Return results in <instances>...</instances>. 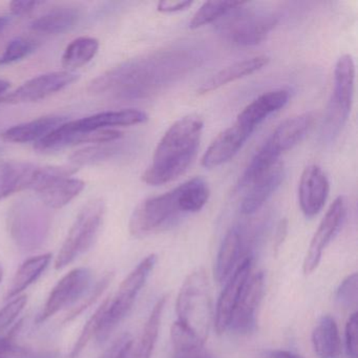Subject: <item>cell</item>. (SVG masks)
<instances>
[{
  "label": "cell",
  "instance_id": "1",
  "mask_svg": "<svg viewBox=\"0 0 358 358\" xmlns=\"http://www.w3.org/2000/svg\"><path fill=\"white\" fill-rule=\"evenodd\" d=\"M185 51L169 50L125 62L96 78L89 91L117 99L150 96L189 70L194 59Z\"/></svg>",
  "mask_w": 358,
  "mask_h": 358
},
{
  "label": "cell",
  "instance_id": "2",
  "mask_svg": "<svg viewBox=\"0 0 358 358\" xmlns=\"http://www.w3.org/2000/svg\"><path fill=\"white\" fill-rule=\"evenodd\" d=\"M210 189L202 178H194L171 192L138 205L129 221V232L135 238L150 236L173 223L181 215L200 211L208 202Z\"/></svg>",
  "mask_w": 358,
  "mask_h": 358
},
{
  "label": "cell",
  "instance_id": "3",
  "mask_svg": "<svg viewBox=\"0 0 358 358\" xmlns=\"http://www.w3.org/2000/svg\"><path fill=\"white\" fill-rule=\"evenodd\" d=\"M203 127L202 119L196 115L176 121L159 142L142 181L148 185H163L185 173L196 158Z\"/></svg>",
  "mask_w": 358,
  "mask_h": 358
},
{
  "label": "cell",
  "instance_id": "4",
  "mask_svg": "<svg viewBox=\"0 0 358 358\" xmlns=\"http://www.w3.org/2000/svg\"><path fill=\"white\" fill-rule=\"evenodd\" d=\"M178 322L196 334L203 343L211 322V299L208 278L203 268L194 270L184 280L177 299Z\"/></svg>",
  "mask_w": 358,
  "mask_h": 358
},
{
  "label": "cell",
  "instance_id": "5",
  "mask_svg": "<svg viewBox=\"0 0 358 358\" xmlns=\"http://www.w3.org/2000/svg\"><path fill=\"white\" fill-rule=\"evenodd\" d=\"M244 5L217 20V30L226 41L238 47H252L265 41L278 24V17L271 12L244 8Z\"/></svg>",
  "mask_w": 358,
  "mask_h": 358
},
{
  "label": "cell",
  "instance_id": "6",
  "mask_svg": "<svg viewBox=\"0 0 358 358\" xmlns=\"http://www.w3.org/2000/svg\"><path fill=\"white\" fill-rule=\"evenodd\" d=\"M156 263V255L146 257L121 282L114 297L108 299L96 334L98 343L106 341L113 331L127 317Z\"/></svg>",
  "mask_w": 358,
  "mask_h": 358
},
{
  "label": "cell",
  "instance_id": "7",
  "mask_svg": "<svg viewBox=\"0 0 358 358\" xmlns=\"http://www.w3.org/2000/svg\"><path fill=\"white\" fill-rule=\"evenodd\" d=\"M355 64L350 55L337 60L334 70V87L327 108L322 136L331 142L341 133L351 113L353 103Z\"/></svg>",
  "mask_w": 358,
  "mask_h": 358
},
{
  "label": "cell",
  "instance_id": "8",
  "mask_svg": "<svg viewBox=\"0 0 358 358\" xmlns=\"http://www.w3.org/2000/svg\"><path fill=\"white\" fill-rule=\"evenodd\" d=\"M104 213L106 206L99 199L85 205L56 257L55 269H64L93 246L103 222Z\"/></svg>",
  "mask_w": 358,
  "mask_h": 358
},
{
  "label": "cell",
  "instance_id": "9",
  "mask_svg": "<svg viewBox=\"0 0 358 358\" xmlns=\"http://www.w3.org/2000/svg\"><path fill=\"white\" fill-rule=\"evenodd\" d=\"M48 207L32 200L20 201L8 215V228L17 246L26 251L41 247L51 225Z\"/></svg>",
  "mask_w": 358,
  "mask_h": 358
},
{
  "label": "cell",
  "instance_id": "10",
  "mask_svg": "<svg viewBox=\"0 0 358 358\" xmlns=\"http://www.w3.org/2000/svg\"><path fill=\"white\" fill-rule=\"evenodd\" d=\"M76 171L75 167L41 166L33 190L48 208H62L85 189L83 180L71 178Z\"/></svg>",
  "mask_w": 358,
  "mask_h": 358
},
{
  "label": "cell",
  "instance_id": "11",
  "mask_svg": "<svg viewBox=\"0 0 358 358\" xmlns=\"http://www.w3.org/2000/svg\"><path fill=\"white\" fill-rule=\"evenodd\" d=\"M92 282V273L87 268H75L66 273L54 287L45 306L36 318L43 324L69 306L74 305L87 292Z\"/></svg>",
  "mask_w": 358,
  "mask_h": 358
},
{
  "label": "cell",
  "instance_id": "12",
  "mask_svg": "<svg viewBox=\"0 0 358 358\" xmlns=\"http://www.w3.org/2000/svg\"><path fill=\"white\" fill-rule=\"evenodd\" d=\"M123 134L115 129H100V131L83 133L73 127L72 122H64L48 134L43 139L36 142L35 150L43 154H51L64 150L70 146L83 143H110L122 138Z\"/></svg>",
  "mask_w": 358,
  "mask_h": 358
},
{
  "label": "cell",
  "instance_id": "13",
  "mask_svg": "<svg viewBox=\"0 0 358 358\" xmlns=\"http://www.w3.org/2000/svg\"><path fill=\"white\" fill-rule=\"evenodd\" d=\"M78 75L68 71L47 73L27 81L12 93L1 98L7 104L32 103L41 101L78 81Z\"/></svg>",
  "mask_w": 358,
  "mask_h": 358
},
{
  "label": "cell",
  "instance_id": "14",
  "mask_svg": "<svg viewBox=\"0 0 358 358\" xmlns=\"http://www.w3.org/2000/svg\"><path fill=\"white\" fill-rule=\"evenodd\" d=\"M347 217V201L345 196L335 199L330 208L320 222L317 230L314 234L303 262V273L311 274L320 265L324 252L329 243L338 234Z\"/></svg>",
  "mask_w": 358,
  "mask_h": 358
},
{
  "label": "cell",
  "instance_id": "15",
  "mask_svg": "<svg viewBox=\"0 0 358 358\" xmlns=\"http://www.w3.org/2000/svg\"><path fill=\"white\" fill-rule=\"evenodd\" d=\"M265 276L263 272L250 276L230 320V330L238 334H249L257 326V313L264 295Z\"/></svg>",
  "mask_w": 358,
  "mask_h": 358
},
{
  "label": "cell",
  "instance_id": "16",
  "mask_svg": "<svg viewBox=\"0 0 358 358\" xmlns=\"http://www.w3.org/2000/svg\"><path fill=\"white\" fill-rule=\"evenodd\" d=\"M252 261L251 255L243 259L242 263L234 270V273L228 278L229 280L226 282L224 290L220 295L215 318V330L219 334H222L229 328L230 320L236 303L240 299L247 280L250 278Z\"/></svg>",
  "mask_w": 358,
  "mask_h": 358
},
{
  "label": "cell",
  "instance_id": "17",
  "mask_svg": "<svg viewBox=\"0 0 358 358\" xmlns=\"http://www.w3.org/2000/svg\"><path fill=\"white\" fill-rule=\"evenodd\" d=\"M330 183L326 173L317 165L303 169L299 185V206L306 217H315L322 211L328 199Z\"/></svg>",
  "mask_w": 358,
  "mask_h": 358
},
{
  "label": "cell",
  "instance_id": "18",
  "mask_svg": "<svg viewBox=\"0 0 358 358\" xmlns=\"http://www.w3.org/2000/svg\"><path fill=\"white\" fill-rule=\"evenodd\" d=\"M252 133V129L236 121L234 125L222 131L207 148L202 158L203 166L215 169L231 160Z\"/></svg>",
  "mask_w": 358,
  "mask_h": 358
},
{
  "label": "cell",
  "instance_id": "19",
  "mask_svg": "<svg viewBox=\"0 0 358 358\" xmlns=\"http://www.w3.org/2000/svg\"><path fill=\"white\" fill-rule=\"evenodd\" d=\"M290 91L286 89L273 90L264 93L238 114L236 122L255 131L270 115L285 108L290 100Z\"/></svg>",
  "mask_w": 358,
  "mask_h": 358
},
{
  "label": "cell",
  "instance_id": "20",
  "mask_svg": "<svg viewBox=\"0 0 358 358\" xmlns=\"http://www.w3.org/2000/svg\"><path fill=\"white\" fill-rule=\"evenodd\" d=\"M39 169L38 165L22 161L5 163L0 167V200L22 190L33 189Z\"/></svg>",
  "mask_w": 358,
  "mask_h": 358
},
{
  "label": "cell",
  "instance_id": "21",
  "mask_svg": "<svg viewBox=\"0 0 358 358\" xmlns=\"http://www.w3.org/2000/svg\"><path fill=\"white\" fill-rule=\"evenodd\" d=\"M285 169L282 162H278L271 169L264 173L251 184L250 189L243 199L241 211L244 215H253L259 211L271 198L284 181Z\"/></svg>",
  "mask_w": 358,
  "mask_h": 358
},
{
  "label": "cell",
  "instance_id": "22",
  "mask_svg": "<svg viewBox=\"0 0 358 358\" xmlns=\"http://www.w3.org/2000/svg\"><path fill=\"white\" fill-rule=\"evenodd\" d=\"M148 120V116L146 113L129 108V110L98 113L93 116L85 117L71 122L76 131L89 133V131H100V129H112L110 127H115L141 124Z\"/></svg>",
  "mask_w": 358,
  "mask_h": 358
},
{
  "label": "cell",
  "instance_id": "23",
  "mask_svg": "<svg viewBox=\"0 0 358 358\" xmlns=\"http://www.w3.org/2000/svg\"><path fill=\"white\" fill-rule=\"evenodd\" d=\"M313 123L314 115L312 113L287 119L276 127L267 142L275 152L282 155L297 145L309 133Z\"/></svg>",
  "mask_w": 358,
  "mask_h": 358
},
{
  "label": "cell",
  "instance_id": "24",
  "mask_svg": "<svg viewBox=\"0 0 358 358\" xmlns=\"http://www.w3.org/2000/svg\"><path fill=\"white\" fill-rule=\"evenodd\" d=\"M269 60L270 58L268 56L259 55L230 64V66H226V68L222 69L221 71L215 73L208 80L205 81L199 89V93H210V92L215 91V90L220 89L224 85H227L228 83L249 76V75L253 74V73L257 72V71L262 70L264 66H267Z\"/></svg>",
  "mask_w": 358,
  "mask_h": 358
},
{
  "label": "cell",
  "instance_id": "25",
  "mask_svg": "<svg viewBox=\"0 0 358 358\" xmlns=\"http://www.w3.org/2000/svg\"><path fill=\"white\" fill-rule=\"evenodd\" d=\"M81 17V8L74 5L58 6L34 20L31 28L45 34H62L76 27Z\"/></svg>",
  "mask_w": 358,
  "mask_h": 358
},
{
  "label": "cell",
  "instance_id": "26",
  "mask_svg": "<svg viewBox=\"0 0 358 358\" xmlns=\"http://www.w3.org/2000/svg\"><path fill=\"white\" fill-rule=\"evenodd\" d=\"M64 122H66V117L55 116V115L41 117L30 122L22 123L8 129L1 134V139L11 143L38 142Z\"/></svg>",
  "mask_w": 358,
  "mask_h": 358
},
{
  "label": "cell",
  "instance_id": "27",
  "mask_svg": "<svg viewBox=\"0 0 358 358\" xmlns=\"http://www.w3.org/2000/svg\"><path fill=\"white\" fill-rule=\"evenodd\" d=\"M312 345L318 358H341V341L334 318L324 315L312 333Z\"/></svg>",
  "mask_w": 358,
  "mask_h": 358
},
{
  "label": "cell",
  "instance_id": "28",
  "mask_svg": "<svg viewBox=\"0 0 358 358\" xmlns=\"http://www.w3.org/2000/svg\"><path fill=\"white\" fill-rule=\"evenodd\" d=\"M52 257L53 255L51 253H43L37 257H30L22 263L14 275L11 286L6 295V299L11 301L20 296L26 289L34 284L49 267Z\"/></svg>",
  "mask_w": 358,
  "mask_h": 358
},
{
  "label": "cell",
  "instance_id": "29",
  "mask_svg": "<svg viewBox=\"0 0 358 358\" xmlns=\"http://www.w3.org/2000/svg\"><path fill=\"white\" fill-rule=\"evenodd\" d=\"M242 231L234 227L226 234L217 253L215 266V278L219 284L225 282L230 275L242 251Z\"/></svg>",
  "mask_w": 358,
  "mask_h": 358
},
{
  "label": "cell",
  "instance_id": "30",
  "mask_svg": "<svg viewBox=\"0 0 358 358\" xmlns=\"http://www.w3.org/2000/svg\"><path fill=\"white\" fill-rule=\"evenodd\" d=\"M173 358H213L196 334L176 322L171 327Z\"/></svg>",
  "mask_w": 358,
  "mask_h": 358
},
{
  "label": "cell",
  "instance_id": "31",
  "mask_svg": "<svg viewBox=\"0 0 358 358\" xmlns=\"http://www.w3.org/2000/svg\"><path fill=\"white\" fill-rule=\"evenodd\" d=\"M99 50V41L93 37H79L66 47L62 56V66L68 72L89 64Z\"/></svg>",
  "mask_w": 358,
  "mask_h": 358
},
{
  "label": "cell",
  "instance_id": "32",
  "mask_svg": "<svg viewBox=\"0 0 358 358\" xmlns=\"http://www.w3.org/2000/svg\"><path fill=\"white\" fill-rule=\"evenodd\" d=\"M245 1H207L194 14L189 27L198 29L217 22L232 10L244 5Z\"/></svg>",
  "mask_w": 358,
  "mask_h": 358
},
{
  "label": "cell",
  "instance_id": "33",
  "mask_svg": "<svg viewBox=\"0 0 358 358\" xmlns=\"http://www.w3.org/2000/svg\"><path fill=\"white\" fill-rule=\"evenodd\" d=\"M110 143L112 142L98 144L96 146H90L78 150L71 156V162L75 165H90L106 160L118 152V148Z\"/></svg>",
  "mask_w": 358,
  "mask_h": 358
},
{
  "label": "cell",
  "instance_id": "34",
  "mask_svg": "<svg viewBox=\"0 0 358 358\" xmlns=\"http://www.w3.org/2000/svg\"><path fill=\"white\" fill-rule=\"evenodd\" d=\"M38 47V43L32 39L18 37L10 41L5 52L0 56V66H9L28 57Z\"/></svg>",
  "mask_w": 358,
  "mask_h": 358
},
{
  "label": "cell",
  "instance_id": "35",
  "mask_svg": "<svg viewBox=\"0 0 358 358\" xmlns=\"http://www.w3.org/2000/svg\"><path fill=\"white\" fill-rule=\"evenodd\" d=\"M108 301V299H106L101 303V306L96 310L95 313L87 320L85 328L81 331L80 336L77 339L76 343H75L74 348L71 352L70 358H78V356L83 353V350L87 348V343L92 341L94 336H96L98 328H99L100 320H101L102 315H103Z\"/></svg>",
  "mask_w": 358,
  "mask_h": 358
},
{
  "label": "cell",
  "instance_id": "36",
  "mask_svg": "<svg viewBox=\"0 0 358 358\" xmlns=\"http://www.w3.org/2000/svg\"><path fill=\"white\" fill-rule=\"evenodd\" d=\"M113 278H114L113 272H108V273L96 284L93 290H92L89 294L85 295V299H83L78 305L73 307L72 310L66 314V318H64V322H71V320H75V318L80 315L85 310L91 307V306L101 296L102 293L108 288V285L112 282Z\"/></svg>",
  "mask_w": 358,
  "mask_h": 358
},
{
  "label": "cell",
  "instance_id": "37",
  "mask_svg": "<svg viewBox=\"0 0 358 358\" xmlns=\"http://www.w3.org/2000/svg\"><path fill=\"white\" fill-rule=\"evenodd\" d=\"M357 273H353L347 276L337 288L335 299H336L337 303L343 309H350V308L356 307L357 305Z\"/></svg>",
  "mask_w": 358,
  "mask_h": 358
},
{
  "label": "cell",
  "instance_id": "38",
  "mask_svg": "<svg viewBox=\"0 0 358 358\" xmlns=\"http://www.w3.org/2000/svg\"><path fill=\"white\" fill-rule=\"evenodd\" d=\"M27 301H28L27 295L22 294L9 301V303L0 310V336L24 311Z\"/></svg>",
  "mask_w": 358,
  "mask_h": 358
},
{
  "label": "cell",
  "instance_id": "39",
  "mask_svg": "<svg viewBox=\"0 0 358 358\" xmlns=\"http://www.w3.org/2000/svg\"><path fill=\"white\" fill-rule=\"evenodd\" d=\"M13 332L0 336V358H32L28 349L14 341Z\"/></svg>",
  "mask_w": 358,
  "mask_h": 358
},
{
  "label": "cell",
  "instance_id": "40",
  "mask_svg": "<svg viewBox=\"0 0 358 358\" xmlns=\"http://www.w3.org/2000/svg\"><path fill=\"white\" fill-rule=\"evenodd\" d=\"M357 332L358 314L354 312L345 324V353L348 358H357Z\"/></svg>",
  "mask_w": 358,
  "mask_h": 358
},
{
  "label": "cell",
  "instance_id": "41",
  "mask_svg": "<svg viewBox=\"0 0 358 358\" xmlns=\"http://www.w3.org/2000/svg\"><path fill=\"white\" fill-rule=\"evenodd\" d=\"M45 5L43 1H27V0H15L10 3V10L14 15H28L39 6Z\"/></svg>",
  "mask_w": 358,
  "mask_h": 358
},
{
  "label": "cell",
  "instance_id": "42",
  "mask_svg": "<svg viewBox=\"0 0 358 358\" xmlns=\"http://www.w3.org/2000/svg\"><path fill=\"white\" fill-rule=\"evenodd\" d=\"M192 1L189 0H182V1H176V0H162L158 3V11L162 13H176V12L184 11L192 7Z\"/></svg>",
  "mask_w": 358,
  "mask_h": 358
},
{
  "label": "cell",
  "instance_id": "43",
  "mask_svg": "<svg viewBox=\"0 0 358 358\" xmlns=\"http://www.w3.org/2000/svg\"><path fill=\"white\" fill-rule=\"evenodd\" d=\"M116 358H145L138 348L137 341L129 338L121 348Z\"/></svg>",
  "mask_w": 358,
  "mask_h": 358
},
{
  "label": "cell",
  "instance_id": "44",
  "mask_svg": "<svg viewBox=\"0 0 358 358\" xmlns=\"http://www.w3.org/2000/svg\"><path fill=\"white\" fill-rule=\"evenodd\" d=\"M131 338L129 334L121 335L120 337L116 339L101 355L98 358H116L117 354L120 351L121 348L123 347L125 343Z\"/></svg>",
  "mask_w": 358,
  "mask_h": 358
},
{
  "label": "cell",
  "instance_id": "45",
  "mask_svg": "<svg viewBox=\"0 0 358 358\" xmlns=\"http://www.w3.org/2000/svg\"><path fill=\"white\" fill-rule=\"evenodd\" d=\"M287 234V222H280V226H278V234H276L275 245H274V249L278 250L280 248V245L284 242L285 236Z\"/></svg>",
  "mask_w": 358,
  "mask_h": 358
},
{
  "label": "cell",
  "instance_id": "46",
  "mask_svg": "<svg viewBox=\"0 0 358 358\" xmlns=\"http://www.w3.org/2000/svg\"><path fill=\"white\" fill-rule=\"evenodd\" d=\"M270 358H305L303 356L297 355L292 352L285 351V350H278V351H272L270 353Z\"/></svg>",
  "mask_w": 358,
  "mask_h": 358
},
{
  "label": "cell",
  "instance_id": "47",
  "mask_svg": "<svg viewBox=\"0 0 358 358\" xmlns=\"http://www.w3.org/2000/svg\"><path fill=\"white\" fill-rule=\"evenodd\" d=\"M10 87V83H8V81L1 80L0 79V95H3V93H6V92L9 90Z\"/></svg>",
  "mask_w": 358,
  "mask_h": 358
},
{
  "label": "cell",
  "instance_id": "48",
  "mask_svg": "<svg viewBox=\"0 0 358 358\" xmlns=\"http://www.w3.org/2000/svg\"><path fill=\"white\" fill-rule=\"evenodd\" d=\"M1 280H3V269L0 268V282H1Z\"/></svg>",
  "mask_w": 358,
  "mask_h": 358
}]
</instances>
